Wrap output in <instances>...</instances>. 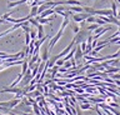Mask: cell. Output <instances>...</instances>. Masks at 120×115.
<instances>
[{"label":"cell","instance_id":"6da1fadb","mask_svg":"<svg viewBox=\"0 0 120 115\" xmlns=\"http://www.w3.org/2000/svg\"><path fill=\"white\" fill-rule=\"evenodd\" d=\"M90 34L89 30H86V29H80L76 34H75V38L73 39L75 44H80L82 41H86V38H88V35Z\"/></svg>","mask_w":120,"mask_h":115},{"label":"cell","instance_id":"7a4b0ae2","mask_svg":"<svg viewBox=\"0 0 120 115\" xmlns=\"http://www.w3.org/2000/svg\"><path fill=\"white\" fill-rule=\"evenodd\" d=\"M63 34H64V29L60 28V30L58 31V34H56V35L54 36V38H51V39H50V43H49V45H48V48H49V53H50V51L52 50V48H54V45H55V44L59 41V39L63 36Z\"/></svg>","mask_w":120,"mask_h":115},{"label":"cell","instance_id":"3957f363","mask_svg":"<svg viewBox=\"0 0 120 115\" xmlns=\"http://www.w3.org/2000/svg\"><path fill=\"white\" fill-rule=\"evenodd\" d=\"M31 79H33V76H31V69L28 68L26 73L22 75V79L20 80L21 81V86H26V85H29V83H30V80H31Z\"/></svg>","mask_w":120,"mask_h":115},{"label":"cell","instance_id":"277c9868","mask_svg":"<svg viewBox=\"0 0 120 115\" xmlns=\"http://www.w3.org/2000/svg\"><path fill=\"white\" fill-rule=\"evenodd\" d=\"M82 56H84V53H82L81 48L79 44H76V46H75V54H74V59L75 60H81Z\"/></svg>","mask_w":120,"mask_h":115},{"label":"cell","instance_id":"5b68a950","mask_svg":"<svg viewBox=\"0 0 120 115\" xmlns=\"http://www.w3.org/2000/svg\"><path fill=\"white\" fill-rule=\"evenodd\" d=\"M52 14H55V10L54 8H49V9H45L41 14H39V16L40 18H46V16H50L52 15Z\"/></svg>","mask_w":120,"mask_h":115},{"label":"cell","instance_id":"8992f818","mask_svg":"<svg viewBox=\"0 0 120 115\" xmlns=\"http://www.w3.org/2000/svg\"><path fill=\"white\" fill-rule=\"evenodd\" d=\"M40 59H41L43 61H45V63L48 61V59H49V48H48L46 45L44 46V49H43V53H41Z\"/></svg>","mask_w":120,"mask_h":115},{"label":"cell","instance_id":"52a82bcc","mask_svg":"<svg viewBox=\"0 0 120 115\" xmlns=\"http://www.w3.org/2000/svg\"><path fill=\"white\" fill-rule=\"evenodd\" d=\"M68 10H70L73 13H82L84 8L82 6H78V5H70V8H68Z\"/></svg>","mask_w":120,"mask_h":115},{"label":"cell","instance_id":"ba28073f","mask_svg":"<svg viewBox=\"0 0 120 115\" xmlns=\"http://www.w3.org/2000/svg\"><path fill=\"white\" fill-rule=\"evenodd\" d=\"M38 34H36V39H41L43 36H45L44 35V29H43V24H39L38 25Z\"/></svg>","mask_w":120,"mask_h":115},{"label":"cell","instance_id":"9c48e42d","mask_svg":"<svg viewBox=\"0 0 120 115\" xmlns=\"http://www.w3.org/2000/svg\"><path fill=\"white\" fill-rule=\"evenodd\" d=\"M28 0H19V1H11V3H8V8H14V6H18V5H21L26 3Z\"/></svg>","mask_w":120,"mask_h":115},{"label":"cell","instance_id":"30bf717a","mask_svg":"<svg viewBox=\"0 0 120 115\" xmlns=\"http://www.w3.org/2000/svg\"><path fill=\"white\" fill-rule=\"evenodd\" d=\"M79 108H80L81 110H90V109H94V106L91 105V104H89V103H81Z\"/></svg>","mask_w":120,"mask_h":115},{"label":"cell","instance_id":"8fae6325","mask_svg":"<svg viewBox=\"0 0 120 115\" xmlns=\"http://www.w3.org/2000/svg\"><path fill=\"white\" fill-rule=\"evenodd\" d=\"M26 70H28V59H24V61H22L21 64V74H25Z\"/></svg>","mask_w":120,"mask_h":115},{"label":"cell","instance_id":"7c38bea8","mask_svg":"<svg viewBox=\"0 0 120 115\" xmlns=\"http://www.w3.org/2000/svg\"><path fill=\"white\" fill-rule=\"evenodd\" d=\"M84 11L90 14V15H95V9L94 8H89V6H85L84 8Z\"/></svg>","mask_w":120,"mask_h":115},{"label":"cell","instance_id":"4fadbf2b","mask_svg":"<svg viewBox=\"0 0 120 115\" xmlns=\"http://www.w3.org/2000/svg\"><path fill=\"white\" fill-rule=\"evenodd\" d=\"M36 14H38V5H34V6H31V11H30L29 15L31 16V18H34Z\"/></svg>","mask_w":120,"mask_h":115},{"label":"cell","instance_id":"5bb4252c","mask_svg":"<svg viewBox=\"0 0 120 115\" xmlns=\"http://www.w3.org/2000/svg\"><path fill=\"white\" fill-rule=\"evenodd\" d=\"M98 26H99V25H98L96 23H93V24H90L89 26L86 28V30H89V31H94V30H95V29H96Z\"/></svg>","mask_w":120,"mask_h":115},{"label":"cell","instance_id":"9a60e30c","mask_svg":"<svg viewBox=\"0 0 120 115\" xmlns=\"http://www.w3.org/2000/svg\"><path fill=\"white\" fill-rule=\"evenodd\" d=\"M29 35H30V39L31 40H36V31L35 30H30V33H29Z\"/></svg>","mask_w":120,"mask_h":115},{"label":"cell","instance_id":"2e32d148","mask_svg":"<svg viewBox=\"0 0 120 115\" xmlns=\"http://www.w3.org/2000/svg\"><path fill=\"white\" fill-rule=\"evenodd\" d=\"M29 23L31 24V25H34V26H38V25H39V21H38L36 19H34V18H30V19H29Z\"/></svg>","mask_w":120,"mask_h":115},{"label":"cell","instance_id":"e0dca14e","mask_svg":"<svg viewBox=\"0 0 120 115\" xmlns=\"http://www.w3.org/2000/svg\"><path fill=\"white\" fill-rule=\"evenodd\" d=\"M95 23H96L98 25H101V26H103V25H105V24H106V23H105L104 20H101V19H100L99 16H98V18H95Z\"/></svg>","mask_w":120,"mask_h":115},{"label":"cell","instance_id":"ac0fdd59","mask_svg":"<svg viewBox=\"0 0 120 115\" xmlns=\"http://www.w3.org/2000/svg\"><path fill=\"white\" fill-rule=\"evenodd\" d=\"M30 35H29V33H25V44L26 45H29V43H30Z\"/></svg>","mask_w":120,"mask_h":115},{"label":"cell","instance_id":"d6986e66","mask_svg":"<svg viewBox=\"0 0 120 115\" xmlns=\"http://www.w3.org/2000/svg\"><path fill=\"white\" fill-rule=\"evenodd\" d=\"M59 73H68V69L66 68H64V66H59V70H58Z\"/></svg>","mask_w":120,"mask_h":115},{"label":"cell","instance_id":"ffe728a7","mask_svg":"<svg viewBox=\"0 0 120 115\" xmlns=\"http://www.w3.org/2000/svg\"><path fill=\"white\" fill-rule=\"evenodd\" d=\"M79 30H80V28H79L78 25H73V31L75 33V34H76V33H78Z\"/></svg>","mask_w":120,"mask_h":115},{"label":"cell","instance_id":"44dd1931","mask_svg":"<svg viewBox=\"0 0 120 115\" xmlns=\"http://www.w3.org/2000/svg\"><path fill=\"white\" fill-rule=\"evenodd\" d=\"M44 105H45V101L40 100V101H39V106H40V108H44Z\"/></svg>","mask_w":120,"mask_h":115},{"label":"cell","instance_id":"7402d4cb","mask_svg":"<svg viewBox=\"0 0 120 115\" xmlns=\"http://www.w3.org/2000/svg\"><path fill=\"white\" fill-rule=\"evenodd\" d=\"M118 19H120V6H119V10H118Z\"/></svg>","mask_w":120,"mask_h":115},{"label":"cell","instance_id":"603a6c76","mask_svg":"<svg viewBox=\"0 0 120 115\" xmlns=\"http://www.w3.org/2000/svg\"><path fill=\"white\" fill-rule=\"evenodd\" d=\"M21 115H33V114H26V113H21Z\"/></svg>","mask_w":120,"mask_h":115},{"label":"cell","instance_id":"cb8c5ba5","mask_svg":"<svg viewBox=\"0 0 120 115\" xmlns=\"http://www.w3.org/2000/svg\"><path fill=\"white\" fill-rule=\"evenodd\" d=\"M116 89H118V90L120 91V86H116Z\"/></svg>","mask_w":120,"mask_h":115},{"label":"cell","instance_id":"d4e9b609","mask_svg":"<svg viewBox=\"0 0 120 115\" xmlns=\"http://www.w3.org/2000/svg\"><path fill=\"white\" fill-rule=\"evenodd\" d=\"M118 33H119V35H120V26H119V30H118Z\"/></svg>","mask_w":120,"mask_h":115},{"label":"cell","instance_id":"484cf974","mask_svg":"<svg viewBox=\"0 0 120 115\" xmlns=\"http://www.w3.org/2000/svg\"><path fill=\"white\" fill-rule=\"evenodd\" d=\"M41 115H45V114H44V113H41Z\"/></svg>","mask_w":120,"mask_h":115}]
</instances>
